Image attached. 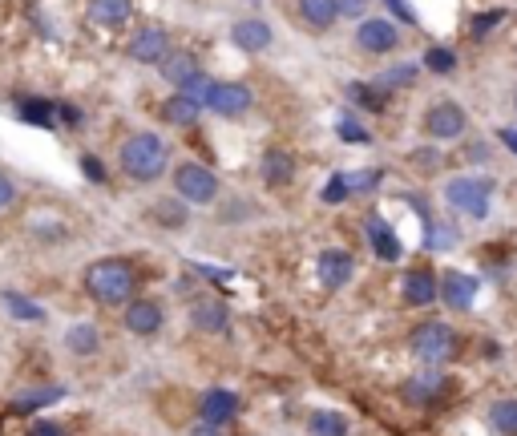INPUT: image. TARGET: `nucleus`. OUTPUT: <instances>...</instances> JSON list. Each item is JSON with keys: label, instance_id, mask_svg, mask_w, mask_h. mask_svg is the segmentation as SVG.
<instances>
[{"label": "nucleus", "instance_id": "8", "mask_svg": "<svg viewBox=\"0 0 517 436\" xmlns=\"http://www.w3.org/2000/svg\"><path fill=\"white\" fill-rule=\"evenodd\" d=\"M186 323L194 327L198 336H223L231 327V307L219 295H211V291H198L186 303Z\"/></svg>", "mask_w": 517, "mask_h": 436}, {"label": "nucleus", "instance_id": "10", "mask_svg": "<svg viewBox=\"0 0 517 436\" xmlns=\"http://www.w3.org/2000/svg\"><path fill=\"white\" fill-rule=\"evenodd\" d=\"M356 49L368 53V57H388L400 49V29L392 17H364L356 21Z\"/></svg>", "mask_w": 517, "mask_h": 436}, {"label": "nucleus", "instance_id": "31", "mask_svg": "<svg viewBox=\"0 0 517 436\" xmlns=\"http://www.w3.org/2000/svg\"><path fill=\"white\" fill-rule=\"evenodd\" d=\"M0 299H5V307H9L13 319H21V323H41V319H45V311H41L37 303H29L25 295H17V291H5Z\"/></svg>", "mask_w": 517, "mask_h": 436}, {"label": "nucleus", "instance_id": "27", "mask_svg": "<svg viewBox=\"0 0 517 436\" xmlns=\"http://www.w3.org/2000/svg\"><path fill=\"white\" fill-rule=\"evenodd\" d=\"M344 97H348L356 109H364V114H380V109L388 105V93L376 89L372 81H348V85H344Z\"/></svg>", "mask_w": 517, "mask_h": 436}, {"label": "nucleus", "instance_id": "28", "mask_svg": "<svg viewBox=\"0 0 517 436\" xmlns=\"http://www.w3.org/2000/svg\"><path fill=\"white\" fill-rule=\"evenodd\" d=\"M307 432L312 436H348V416L336 408H316V412H307Z\"/></svg>", "mask_w": 517, "mask_h": 436}, {"label": "nucleus", "instance_id": "23", "mask_svg": "<svg viewBox=\"0 0 517 436\" xmlns=\"http://www.w3.org/2000/svg\"><path fill=\"white\" fill-rule=\"evenodd\" d=\"M364 235H368V243H372V251H376V259H384V263H396L400 259V239H396V231H392V223L384 214H368V223H364Z\"/></svg>", "mask_w": 517, "mask_h": 436}, {"label": "nucleus", "instance_id": "19", "mask_svg": "<svg viewBox=\"0 0 517 436\" xmlns=\"http://www.w3.org/2000/svg\"><path fill=\"white\" fill-rule=\"evenodd\" d=\"M295 21H299L303 33H312V37L332 33V25L340 21L336 17V0H295Z\"/></svg>", "mask_w": 517, "mask_h": 436}, {"label": "nucleus", "instance_id": "41", "mask_svg": "<svg viewBox=\"0 0 517 436\" xmlns=\"http://www.w3.org/2000/svg\"><path fill=\"white\" fill-rule=\"evenodd\" d=\"M17 202V182L5 174V170H0V210H9Z\"/></svg>", "mask_w": 517, "mask_h": 436}, {"label": "nucleus", "instance_id": "17", "mask_svg": "<svg viewBox=\"0 0 517 436\" xmlns=\"http://www.w3.org/2000/svg\"><path fill=\"white\" fill-rule=\"evenodd\" d=\"M231 45L239 53H267L275 45V29L263 17H239L231 25Z\"/></svg>", "mask_w": 517, "mask_h": 436}, {"label": "nucleus", "instance_id": "13", "mask_svg": "<svg viewBox=\"0 0 517 436\" xmlns=\"http://www.w3.org/2000/svg\"><path fill=\"white\" fill-rule=\"evenodd\" d=\"M316 275H320V283L328 291H340V287H348L356 279V255L348 247H324L316 255Z\"/></svg>", "mask_w": 517, "mask_h": 436}, {"label": "nucleus", "instance_id": "45", "mask_svg": "<svg viewBox=\"0 0 517 436\" xmlns=\"http://www.w3.org/2000/svg\"><path fill=\"white\" fill-rule=\"evenodd\" d=\"M497 138H501V146H505V150H509L513 158H517V130H501Z\"/></svg>", "mask_w": 517, "mask_h": 436}, {"label": "nucleus", "instance_id": "16", "mask_svg": "<svg viewBox=\"0 0 517 436\" xmlns=\"http://www.w3.org/2000/svg\"><path fill=\"white\" fill-rule=\"evenodd\" d=\"M239 412H243V400L231 388H211V392H202V400H198V416H202V424H211V428L231 424Z\"/></svg>", "mask_w": 517, "mask_h": 436}, {"label": "nucleus", "instance_id": "40", "mask_svg": "<svg viewBox=\"0 0 517 436\" xmlns=\"http://www.w3.org/2000/svg\"><path fill=\"white\" fill-rule=\"evenodd\" d=\"M57 122H61V126H69V130H77V126L85 122V114H81L77 105H57Z\"/></svg>", "mask_w": 517, "mask_h": 436}, {"label": "nucleus", "instance_id": "6", "mask_svg": "<svg viewBox=\"0 0 517 436\" xmlns=\"http://www.w3.org/2000/svg\"><path fill=\"white\" fill-rule=\"evenodd\" d=\"M198 105H202V114H215V118L235 122V118L251 114L255 93H251V85H247V81H227V77H215L211 85H206V93L198 97Z\"/></svg>", "mask_w": 517, "mask_h": 436}, {"label": "nucleus", "instance_id": "20", "mask_svg": "<svg viewBox=\"0 0 517 436\" xmlns=\"http://www.w3.org/2000/svg\"><path fill=\"white\" fill-rule=\"evenodd\" d=\"M158 118L170 126V130H194L202 122V105L186 93H170L162 105H158Z\"/></svg>", "mask_w": 517, "mask_h": 436}, {"label": "nucleus", "instance_id": "37", "mask_svg": "<svg viewBox=\"0 0 517 436\" xmlns=\"http://www.w3.org/2000/svg\"><path fill=\"white\" fill-rule=\"evenodd\" d=\"M501 21H505V13H501V9H493V13H477V17H473V25H469V33H473V37H485V33H493Z\"/></svg>", "mask_w": 517, "mask_h": 436}, {"label": "nucleus", "instance_id": "22", "mask_svg": "<svg viewBox=\"0 0 517 436\" xmlns=\"http://www.w3.org/2000/svg\"><path fill=\"white\" fill-rule=\"evenodd\" d=\"M146 218L154 227H162V231H186L190 227V206L178 194H166V198L146 206Z\"/></svg>", "mask_w": 517, "mask_h": 436}, {"label": "nucleus", "instance_id": "46", "mask_svg": "<svg viewBox=\"0 0 517 436\" xmlns=\"http://www.w3.org/2000/svg\"><path fill=\"white\" fill-rule=\"evenodd\" d=\"M513 114H517V89H513Z\"/></svg>", "mask_w": 517, "mask_h": 436}, {"label": "nucleus", "instance_id": "18", "mask_svg": "<svg viewBox=\"0 0 517 436\" xmlns=\"http://www.w3.org/2000/svg\"><path fill=\"white\" fill-rule=\"evenodd\" d=\"M295 174H299V166H295V154H291V150H283V146L263 150V158H259V178H263V186L287 190V186L295 182Z\"/></svg>", "mask_w": 517, "mask_h": 436}, {"label": "nucleus", "instance_id": "12", "mask_svg": "<svg viewBox=\"0 0 517 436\" xmlns=\"http://www.w3.org/2000/svg\"><path fill=\"white\" fill-rule=\"evenodd\" d=\"M174 49V41H170V33L166 29H158V25H146V29H138L134 37H130V45H126V57L134 61V65H162L166 61V53Z\"/></svg>", "mask_w": 517, "mask_h": 436}, {"label": "nucleus", "instance_id": "7", "mask_svg": "<svg viewBox=\"0 0 517 436\" xmlns=\"http://www.w3.org/2000/svg\"><path fill=\"white\" fill-rule=\"evenodd\" d=\"M421 134L429 138V142H461L465 134H469V109L461 105V101H453V97H441V101H433L429 109H425V118H421Z\"/></svg>", "mask_w": 517, "mask_h": 436}, {"label": "nucleus", "instance_id": "15", "mask_svg": "<svg viewBox=\"0 0 517 436\" xmlns=\"http://www.w3.org/2000/svg\"><path fill=\"white\" fill-rule=\"evenodd\" d=\"M61 348L73 356V360H97L101 348H106V336H101V327L89 323V319H77L65 327V336H61Z\"/></svg>", "mask_w": 517, "mask_h": 436}, {"label": "nucleus", "instance_id": "4", "mask_svg": "<svg viewBox=\"0 0 517 436\" xmlns=\"http://www.w3.org/2000/svg\"><path fill=\"white\" fill-rule=\"evenodd\" d=\"M170 194H178L186 206H219L223 202V178L215 166L198 158L170 162Z\"/></svg>", "mask_w": 517, "mask_h": 436}, {"label": "nucleus", "instance_id": "35", "mask_svg": "<svg viewBox=\"0 0 517 436\" xmlns=\"http://www.w3.org/2000/svg\"><path fill=\"white\" fill-rule=\"evenodd\" d=\"M320 198H324L328 206H336V202H348V198H352V186H348V170H336V174L328 178V186L320 190Z\"/></svg>", "mask_w": 517, "mask_h": 436}, {"label": "nucleus", "instance_id": "25", "mask_svg": "<svg viewBox=\"0 0 517 436\" xmlns=\"http://www.w3.org/2000/svg\"><path fill=\"white\" fill-rule=\"evenodd\" d=\"M134 13V0H89V21L97 29H118Z\"/></svg>", "mask_w": 517, "mask_h": 436}, {"label": "nucleus", "instance_id": "38", "mask_svg": "<svg viewBox=\"0 0 517 436\" xmlns=\"http://www.w3.org/2000/svg\"><path fill=\"white\" fill-rule=\"evenodd\" d=\"M336 17H344V21H364V17H368V0H336Z\"/></svg>", "mask_w": 517, "mask_h": 436}, {"label": "nucleus", "instance_id": "34", "mask_svg": "<svg viewBox=\"0 0 517 436\" xmlns=\"http://www.w3.org/2000/svg\"><path fill=\"white\" fill-rule=\"evenodd\" d=\"M412 81H417V65H392L388 73H380V77H376V89L392 93V89H400V85H412Z\"/></svg>", "mask_w": 517, "mask_h": 436}, {"label": "nucleus", "instance_id": "26", "mask_svg": "<svg viewBox=\"0 0 517 436\" xmlns=\"http://www.w3.org/2000/svg\"><path fill=\"white\" fill-rule=\"evenodd\" d=\"M17 118H21L25 126L53 130V126H57V105H53V101H45V97H25V101L17 105Z\"/></svg>", "mask_w": 517, "mask_h": 436}, {"label": "nucleus", "instance_id": "21", "mask_svg": "<svg viewBox=\"0 0 517 436\" xmlns=\"http://www.w3.org/2000/svg\"><path fill=\"white\" fill-rule=\"evenodd\" d=\"M445 388H449V376H445L441 368H433V372H421V376L404 380L400 396H404L408 404H417V408H429V404H437V396H441Z\"/></svg>", "mask_w": 517, "mask_h": 436}, {"label": "nucleus", "instance_id": "1", "mask_svg": "<svg viewBox=\"0 0 517 436\" xmlns=\"http://www.w3.org/2000/svg\"><path fill=\"white\" fill-rule=\"evenodd\" d=\"M81 291L97 303V307H126L134 295H142V271L126 259V255H106L93 259L81 271Z\"/></svg>", "mask_w": 517, "mask_h": 436}, {"label": "nucleus", "instance_id": "43", "mask_svg": "<svg viewBox=\"0 0 517 436\" xmlns=\"http://www.w3.org/2000/svg\"><path fill=\"white\" fill-rule=\"evenodd\" d=\"M384 5H388V9H392V13H396V17H404V21H408V25H412V29H417V13H412V9H408V5H404V0H384Z\"/></svg>", "mask_w": 517, "mask_h": 436}, {"label": "nucleus", "instance_id": "9", "mask_svg": "<svg viewBox=\"0 0 517 436\" xmlns=\"http://www.w3.org/2000/svg\"><path fill=\"white\" fill-rule=\"evenodd\" d=\"M166 323V303L158 295H134L126 307H122V327L138 340H150L162 332Z\"/></svg>", "mask_w": 517, "mask_h": 436}, {"label": "nucleus", "instance_id": "36", "mask_svg": "<svg viewBox=\"0 0 517 436\" xmlns=\"http://www.w3.org/2000/svg\"><path fill=\"white\" fill-rule=\"evenodd\" d=\"M380 170H352L348 174V186H352V194H372L376 186H380Z\"/></svg>", "mask_w": 517, "mask_h": 436}, {"label": "nucleus", "instance_id": "44", "mask_svg": "<svg viewBox=\"0 0 517 436\" xmlns=\"http://www.w3.org/2000/svg\"><path fill=\"white\" fill-rule=\"evenodd\" d=\"M29 436H65V432H61V424H53V420H37Z\"/></svg>", "mask_w": 517, "mask_h": 436}, {"label": "nucleus", "instance_id": "42", "mask_svg": "<svg viewBox=\"0 0 517 436\" xmlns=\"http://www.w3.org/2000/svg\"><path fill=\"white\" fill-rule=\"evenodd\" d=\"M81 170H85L93 182H106V170H101V162H97V158H89V154H81Z\"/></svg>", "mask_w": 517, "mask_h": 436}, {"label": "nucleus", "instance_id": "39", "mask_svg": "<svg viewBox=\"0 0 517 436\" xmlns=\"http://www.w3.org/2000/svg\"><path fill=\"white\" fill-rule=\"evenodd\" d=\"M461 154H465V162H469V166H485V162L493 158V154H489V142H469Z\"/></svg>", "mask_w": 517, "mask_h": 436}, {"label": "nucleus", "instance_id": "2", "mask_svg": "<svg viewBox=\"0 0 517 436\" xmlns=\"http://www.w3.org/2000/svg\"><path fill=\"white\" fill-rule=\"evenodd\" d=\"M170 142L154 130H134L122 138L118 146V170L134 182V186H154L158 178L170 174Z\"/></svg>", "mask_w": 517, "mask_h": 436}, {"label": "nucleus", "instance_id": "30", "mask_svg": "<svg viewBox=\"0 0 517 436\" xmlns=\"http://www.w3.org/2000/svg\"><path fill=\"white\" fill-rule=\"evenodd\" d=\"M65 396V388H25L13 396V412H41L49 404H57Z\"/></svg>", "mask_w": 517, "mask_h": 436}, {"label": "nucleus", "instance_id": "33", "mask_svg": "<svg viewBox=\"0 0 517 436\" xmlns=\"http://www.w3.org/2000/svg\"><path fill=\"white\" fill-rule=\"evenodd\" d=\"M336 134H340L344 142H356V146L372 142V130L356 122V114H352V109H344V114H340V122H336Z\"/></svg>", "mask_w": 517, "mask_h": 436}, {"label": "nucleus", "instance_id": "14", "mask_svg": "<svg viewBox=\"0 0 517 436\" xmlns=\"http://www.w3.org/2000/svg\"><path fill=\"white\" fill-rule=\"evenodd\" d=\"M400 303L404 307H433L437 303V271L425 263L408 267L400 279Z\"/></svg>", "mask_w": 517, "mask_h": 436}, {"label": "nucleus", "instance_id": "3", "mask_svg": "<svg viewBox=\"0 0 517 436\" xmlns=\"http://www.w3.org/2000/svg\"><path fill=\"white\" fill-rule=\"evenodd\" d=\"M408 352L429 368H445L465 352V336L449 319H421V323H412V332H408Z\"/></svg>", "mask_w": 517, "mask_h": 436}, {"label": "nucleus", "instance_id": "11", "mask_svg": "<svg viewBox=\"0 0 517 436\" xmlns=\"http://www.w3.org/2000/svg\"><path fill=\"white\" fill-rule=\"evenodd\" d=\"M477 291H481V279L469 275V271L449 267V271L437 275V299H441L449 311H469V307L477 303Z\"/></svg>", "mask_w": 517, "mask_h": 436}, {"label": "nucleus", "instance_id": "24", "mask_svg": "<svg viewBox=\"0 0 517 436\" xmlns=\"http://www.w3.org/2000/svg\"><path fill=\"white\" fill-rule=\"evenodd\" d=\"M202 73V61L190 53V49H170L166 53V61L158 65V77L170 85V89H182L190 77H198Z\"/></svg>", "mask_w": 517, "mask_h": 436}, {"label": "nucleus", "instance_id": "29", "mask_svg": "<svg viewBox=\"0 0 517 436\" xmlns=\"http://www.w3.org/2000/svg\"><path fill=\"white\" fill-rule=\"evenodd\" d=\"M489 428L497 436H517V396H501L489 404Z\"/></svg>", "mask_w": 517, "mask_h": 436}, {"label": "nucleus", "instance_id": "32", "mask_svg": "<svg viewBox=\"0 0 517 436\" xmlns=\"http://www.w3.org/2000/svg\"><path fill=\"white\" fill-rule=\"evenodd\" d=\"M425 69L445 77V73H453V69H457V53H453L449 45H429V49H425Z\"/></svg>", "mask_w": 517, "mask_h": 436}, {"label": "nucleus", "instance_id": "5", "mask_svg": "<svg viewBox=\"0 0 517 436\" xmlns=\"http://www.w3.org/2000/svg\"><path fill=\"white\" fill-rule=\"evenodd\" d=\"M493 194H497V182L485 178V174H453L441 186L445 206L453 214H461L465 223H485V218L493 214Z\"/></svg>", "mask_w": 517, "mask_h": 436}]
</instances>
